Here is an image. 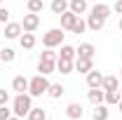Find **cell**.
Masks as SVG:
<instances>
[{
  "label": "cell",
  "mask_w": 122,
  "mask_h": 120,
  "mask_svg": "<svg viewBox=\"0 0 122 120\" xmlns=\"http://www.w3.org/2000/svg\"><path fill=\"white\" fill-rule=\"evenodd\" d=\"M56 54L47 47L45 52L40 54V61H38V73H42V75H49V73H54L56 71Z\"/></svg>",
  "instance_id": "obj_1"
},
{
  "label": "cell",
  "mask_w": 122,
  "mask_h": 120,
  "mask_svg": "<svg viewBox=\"0 0 122 120\" xmlns=\"http://www.w3.org/2000/svg\"><path fill=\"white\" fill-rule=\"evenodd\" d=\"M47 90H49L47 75L38 73V75H33V78L28 80V94L30 97H42V94H47Z\"/></svg>",
  "instance_id": "obj_2"
},
{
  "label": "cell",
  "mask_w": 122,
  "mask_h": 120,
  "mask_svg": "<svg viewBox=\"0 0 122 120\" xmlns=\"http://www.w3.org/2000/svg\"><path fill=\"white\" fill-rule=\"evenodd\" d=\"M30 108H33V104H30V94H28V92L14 97V101H12V113H14V115L24 118V115H28Z\"/></svg>",
  "instance_id": "obj_3"
},
{
  "label": "cell",
  "mask_w": 122,
  "mask_h": 120,
  "mask_svg": "<svg viewBox=\"0 0 122 120\" xmlns=\"http://www.w3.org/2000/svg\"><path fill=\"white\" fill-rule=\"evenodd\" d=\"M63 35H66V33H63V28H49L45 33V35H42V45L45 47H49V49H54V47H61L63 45Z\"/></svg>",
  "instance_id": "obj_4"
},
{
  "label": "cell",
  "mask_w": 122,
  "mask_h": 120,
  "mask_svg": "<svg viewBox=\"0 0 122 120\" xmlns=\"http://www.w3.org/2000/svg\"><path fill=\"white\" fill-rule=\"evenodd\" d=\"M38 26H40V14H35V12H28V14H24L21 28L26 31V33H33Z\"/></svg>",
  "instance_id": "obj_5"
},
{
  "label": "cell",
  "mask_w": 122,
  "mask_h": 120,
  "mask_svg": "<svg viewBox=\"0 0 122 120\" xmlns=\"http://www.w3.org/2000/svg\"><path fill=\"white\" fill-rule=\"evenodd\" d=\"M87 99H89L94 106L103 104V101H106V90H103V87H89V92H87Z\"/></svg>",
  "instance_id": "obj_6"
},
{
  "label": "cell",
  "mask_w": 122,
  "mask_h": 120,
  "mask_svg": "<svg viewBox=\"0 0 122 120\" xmlns=\"http://www.w3.org/2000/svg\"><path fill=\"white\" fill-rule=\"evenodd\" d=\"M21 24H16V21H7L5 24V38H10V40H16V38H21Z\"/></svg>",
  "instance_id": "obj_7"
},
{
  "label": "cell",
  "mask_w": 122,
  "mask_h": 120,
  "mask_svg": "<svg viewBox=\"0 0 122 120\" xmlns=\"http://www.w3.org/2000/svg\"><path fill=\"white\" fill-rule=\"evenodd\" d=\"M94 52H96V47L92 43H80V47H75V54L80 59H94Z\"/></svg>",
  "instance_id": "obj_8"
},
{
  "label": "cell",
  "mask_w": 122,
  "mask_h": 120,
  "mask_svg": "<svg viewBox=\"0 0 122 120\" xmlns=\"http://www.w3.org/2000/svg\"><path fill=\"white\" fill-rule=\"evenodd\" d=\"M103 26H106V19H101V16H96V14L89 12V16H87V28L94 31V33H99Z\"/></svg>",
  "instance_id": "obj_9"
},
{
  "label": "cell",
  "mask_w": 122,
  "mask_h": 120,
  "mask_svg": "<svg viewBox=\"0 0 122 120\" xmlns=\"http://www.w3.org/2000/svg\"><path fill=\"white\" fill-rule=\"evenodd\" d=\"M12 90L16 94H24V92H28V78H24V75H16L14 80H12Z\"/></svg>",
  "instance_id": "obj_10"
},
{
  "label": "cell",
  "mask_w": 122,
  "mask_h": 120,
  "mask_svg": "<svg viewBox=\"0 0 122 120\" xmlns=\"http://www.w3.org/2000/svg\"><path fill=\"white\" fill-rule=\"evenodd\" d=\"M101 82H103V73L92 68L87 73V87H101Z\"/></svg>",
  "instance_id": "obj_11"
},
{
  "label": "cell",
  "mask_w": 122,
  "mask_h": 120,
  "mask_svg": "<svg viewBox=\"0 0 122 120\" xmlns=\"http://www.w3.org/2000/svg\"><path fill=\"white\" fill-rule=\"evenodd\" d=\"M56 71H59L61 75H68V73L75 71V64L71 59H56Z\"/></svg>",
  "instance_id": "obj_12"
},
{
  "label": "cell",
  "mask_w": 122,
  "mask_h": 120,
  "mask_svg": "<svg viewBox=\"0 0 122 120\" xmlns=\"http://www.w3.org/2000/svg\"><path fill=\"white\" fill-rule=\"evenodd\" d=\"M82 113H85V111H82V106L77 104V101H73V104L66 106V115H68L71 120H80V118H82Z\"/></svg>",
  "instance_id": "obj_13"
},
{
  "label": "cell",
  "mask_w": 122,
  "mask_h": 120,
  "mask_svg": "<svg viewBox=\"0 0 122 120\" xmlns=\"http://www.w3.org/2000/svg\"><path fill=\"white\" fill-rule=\"evenodd\" d=\"M68 10L73 12V14H85L87 12V0H68Z\"/></svg>",
  "instance_id": "obj_14"
},
{
  "label": "cell",
  "mask_w": 122,
  "mask_h": 120,
  "mask_svg": "<svg viewBox=\"0 0 122 120\" xmlns=\"http://www.w3.org/2000/svg\"><path fill=\"white\" fill-rule=\"evenodd\" d=\"M73 64H75V71H77V73H85V75L94 68L92 59H80V57H75V61H73Z\"/></svg>",
  "instance_id": "obj_15"
},
{
  "label": "cell",
  "mask_w": 122,
  "mask_h": 120,
  "mask_svg": "<svg viewBox=\"0 0 122 120\" xmlns=\"http://www.w3.org/2000/svg\"><path fill=\"white\" fill-rule=\"evenodd\" d=\"M59 19H61V28H66V31H71V26L75 24V19H77V14H73L71 10H66L63 14H59Z\"/></svg>",
  "instance_id": "obj_16"
},
{
  "label": "cell",
  "mask_w": 122,
  "mask_h": 120,
  "mask_svg": "<svg viewBox=\"0 0 122 120\" xmlns=\"http://www.w3.org/2000/svg\"><path fill=\"white\" fill-rule=\"evenodd\" d=\"M92 14L101 16V19H108V16H110V5H106V2H96V5L92 7Z\"/></svg>",
  "instance_id": "obj_17"
},
{
  "label": "cell",
  "mask_w": 122,
  "mask_h": 120,
  "mask_svg": "<svg viewBox=\"0 0 122 120\" xmlns=\"http://www.w3.org/2000/svg\"><path fill=\"white\" fill-rule=\"evenodd\" d=\"M108 104H99V106H94V111H92V118L94 120H108Z\"/></svg>",
  "instance_id": "obj_18"
},
{
  "label": "cell",
  "mask_w": 122,
  "mask_h": 120,
  "mask_svg": "<svg viewBox=\"0 0 122 120\" xmlns=\"http://www.w3.org/2000/svg\"><path fill=\"white\" fill-rule=\"evenodd\" d=\"M19 45L24 47V49H33V47H35V35L24 31V33H21V38H19Z\"/></svg>",
  "instance_id": "obj_19"
},
{
  "label": "cell",
  "mask_w": 122,
  "mask_h": 120,
  "mask_svg": "<svg viewBox=\"0 0 122 120\" xmlns=\"http://www.w3.org/2000/svg\"><path fill=\"white\" fill-rule=\"evenodd\" d=\"M49 10H52L56 16L63 14V12L68 10V0H52V2H49Z\"/></svg>",
  "instance_id": "obj_20"
},
{
  "label": "cell",
  "mask_w": 122,
  "mask_h": 120,
  "mask_svg": "<svg viewBox=\"0 0 122 120\" xmlns=\"http://www.w3.org/2000/svg\"><path fill=\"white\" fill-rule=\"evenodd\" d=\"M120 99H122L120 90H106V101H103V104H108V106H117V104H120Z\"/></svg>",
  "instance_id": "obj_21"
},
{
  "label": "cell",
  "mask_w": 122,
  "mask_h": 120,
  "mask_svg": "<svg viewBox=\"0 0 122 120\" xmlns=\"http://www.w3.org/2000/svg\"><path fill=\"white\" fill-rule=\"evenodd\" d=\"M63 92H66V87H63L61 82H49V90H47V94H49L52 99H59V97H63Z\"/></svg>",
  "instance_id": "obj_22"
},
{
  "label": "cell",
  "mask_w": 122,
  "mask_h": 120,
  "mask_svg": "<svg viewBox=\"0 0 122 120\" xmlns=\"http://www.w3.org/2000/svg\"><path fill=\"white\" fill-rule=\"evenodd\" d=\"M103 90H120V82H117V75H103V82H101Z\"/></svg>",
  "instance_id": "obj_23"
},
{
  "label": "cell",
  "mask_w": 122,
  "mask_h": 120,
  "mask_svg": "<svg viewBox=\"0 0 122 120\" xmlns=\"http://www.w3.org/2000/svg\"><path fill=\"white\" fill-rule=\"evenodd\" d=\"M14 59H16V52L12 47H2V49H0V61H2V64H12Z\"/></svg>",
  "instance_id": "obj_24"
},
{
  "label": "cell",
  "mask_w": 122,
  "mask_h": 120,
  "mask_svg": "<svg viewBox=\"0 0 122 120\" xmlns=\"http://www.w3.org/2000/svg\"><path fill=\"white\" fill-rule=\"evenodd\" d=\"M77 54H75V47H71V45H66V43H63V45H61V52H59V59H75Z\"/></svg>",
  "instance_id": "obj_25"
},
{
  "label": "cell",
  "mask_w": 122,
  "mask_h": 120,
  "mask_svg": "<svg viewBox=\"0 0 122 120\" xmlns=\"http://www.w3.org/2000/svg\"><path fill=\"white\" fill-rule=\"evenodd\" d=\"M85 31H87V21H85L82 16H77L75 24L71 26V33H77V35H80V33H85Z\"/></svg>",
  "instance_id": "obj_26"
},
{
  "label": "cell",
  "mask_w": 122,
  "mask_h": 120,
  "mask_svg": "<svg viewBox=\"0 0 122 120\" xmlns=\"http://www.w3.org/2000/svg\"><path fill=\"white\" fill-rule=\"evenodd\" d=\"M26 7H28V12L40 14V12L45 10V2H42V0H28V2H26Z\"/></svg>",
  "instance_id": "obj_27"
},
{
  "label": "cell",
  "mask_w": 122,
  "mask_h": 120,
  "mask_svg": "<svg viewBox=\"0 0 122 120\" xmlns=\"http://www.w3.org/2000/svg\"><path fill=\"white\" fill-rule=\"evenodd\" d=\"M28 120H47V111L45 108H30L28 111Z\"/></svg>",
  "instance_id": "obj_28"
},
{
  "label": "cell",
  "mask_w": 122,
  "mask_h": 120,
  "mask_svg": "<svg viewBox=\"0 0 122 120\" xmlns=\"http://www.w3.org/2000/svg\"><path fill=\"white\" fill-rule=\"evenodd\" d=\"M12 115H14V113H12V108H7V104L0 106V120H10Z\"/></svg>",
  "instance_id": "obj_29"
},
{
  "label": "cell",
  "mask_w": 122,
  "mask_h": 120,
  "mask_svg": "<svg viewBox=\"0 0 122 120\" xmlns=\"http://www.w3.org/2000/svg\"><path fill=\"white\" fill-rule=\"evenodd\" d=\"M7 21H10V10L0 7V24H7Z\"/></svg>",
  "instance_id": "obj_30"
},
{
  "label": "cell",
  "mask_w": 122,
  "mask_h": 120,
  "mask_svg": "<svg viewBox=\"0 0 122 120\" xmlns=\"http://www.w3.org/2000/svg\"><path fill=\"white\" fill-rule=\"evenodd\" d=\"M7 101H10V94H7V90H0V106L7 104Z\"/></svg>",
  "instance_id": "obj_31"
},
{
  "label": "cell",
  "mask_w": 122,
  "mask_h": 120,
  "mask_svg": "<svg viewBox=\"0 0 122 120\" xmlns=\"http://www.w3.org/2000/svg\"><path fill=\"white\" fill-rule=\"evenodd\" d=\"M113 10H115L117 14H122V0H115V5H113Z\"/></svg>",
  "instance_id": "obj_32"
},
{
  "label": "cell",
  "mask_w": 122,
  "mask_h": 120,
  "mask_svg": "<svg viewBox=\"0 0 122 120\" xmlns=\"http://www.w3.org/2000/svg\"><path fill=\"white\" fill-rule=\"evenodd\" d=\"M117 111H120V113H122V99H120V104H117Z\"/></svg>",
  "instance_id": "obj_33"
},
{
  "label": "cell",
  "mask_w": 122,
  "mask_h": 120,
  "mask_svg": "<svg viewBox=\"0 0 122 120\" xmlns=\"http://www.w3.org/2000/svg\"><path fill=\"white\" fill-rule=\"evenodd\" d=\"M10 120H21V118H19V115H12V118H10Z\"/></svg>",
  "instance_id": "obj_34"
},
{
  "label": "cell",
  "mask_w": 122,
  "mask_h": 120,
  "mask_svg": "<svg viewBox=\"0 0 122 120\" xmlns=\"http://www.w3.org/2000/svg\"><path fill=\"white\" fill-rule=\"evenodd\" d=\"M117 26H120V31H122V16H120V24H117Z\"/></svg>",
  "instance_id": "obj_35"
},
{
  "label": "cell",
  "mask_w": 122,
  "mask_h": 120,
  "mask_svg": "<svg viewBox=\"0 0 122 120\" xmlns=\"http://www.w3.org/2000/svg\"><path fill=\"white\" fill-rule=\"evenodd\" d=\"M120 78H122V68H120Z\"/></svg>",
  "instance_id": "obj_36"
},
{
  "label": "cell",
  "mask_w": 122,
  "mask_h": 120,
  "mask_svg": "<svg viewBox=\"0 0 122 120\" xmlns=\"http://www.w3.org/2000/svg\"><path fill=\"white\" fill-rule=\"evenodd\" d=\"M2 2H5V0H0V5H2Z\"/></svg>",
  "instance_id": "obj_37"
},
{
  "label": "cell",
  "mask_w": 122,
  "mask_h": 120,
  "mask_svg": "<svg viewBox=\"0 0 122 120\" xmlns=\"http://www.w3.org/2000/svg\"><path fill=\"white\" fill-rule=\"evenodd\" d=\"M120 94H122V90H120Z\"/></svg>",
  "instance_id": "obj_38"
}]
</instances>
